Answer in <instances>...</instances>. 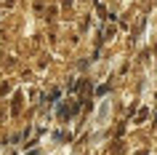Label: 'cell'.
<instances>
[{
	"instance_id": "1",
	"label": "cell",
	"mask_w": 157,
	"mask_h": 155,
	"mask_svg": "<svg viewBox=\"0 0 157 155\" xmlns=\"http://www.w3.org/2000/svg\"><path fill=\"white\" fill-rule=\"evenodd\" d=\"M75 112H77V104H72V107H69V104H61V107H59V118H61V120L72 118Z\"/></svg>"
},
{
	"instance_id": "2",
	"label": "cell",
	"mask_w": 157,
	"mask_h": 155,
	"mask_svg": "<svg viewBox=\"0 0 157 155\" xmlns=\"http://www.w3.org/2000/svg\"><path fill=\"white\" fill-rule=\"evenodd\" d=\"M19 112H21V94L13 96V107H11V115H19Z\"/></svg>"
},
{
	"instance_id": "3",
	"label": "cell",
	"mask_w": 157,
	"mask_h": 155,
	"mask_svg": "<svg viewBox=\"0 0 157 155\" xmlns=\"http://www.w3.org/2000/svg\"><path fill=\"white\" fill-rule=\"evenodd\" d=\"M147 110H139V115H136V123H144V120H147Z\"/></svg>"
},
{
	"instance_id": "4",
	"label": "cell",
	"mask_w": 157,
	"mask_h": 155,
	"mask_svg": "<svg viewBox=\"0 0 157 155\" xmlns=\"http://www.w3.org/2000/svg\"><path fill=\"white\" fill-rule=\"evenodd\" d=\"M69 6H72V0H64V8H69Z\"/></svg>"
}]
</instances>
